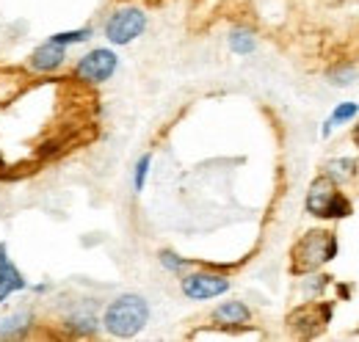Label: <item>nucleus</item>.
<instances>
[{"label": "nucleus", "mask_w": 359, "mask_h": 342, "mask_svg": "<svg viewBox=\"0 0 359 342\" xmlns=\"http://www.w3.org/2000/svg\"><path fill=\"white\" fill-rule=\"evenodd\" d=\"M213 320L219 326H226V329H238V326H246L252 320V309L243 301H224L213 309Z\"/></svg>", "instance_id": "10"}, {"label": "nucleus", "mask_w": 359, "mask_h": 342, "mask_svg": "<svg viewBox=\"0 0 359 342\" xmlns=\"http://www.w3.org/2000/svg\"><path fill=\"white\" fill-rule=\"evenodd\" d=\"M116 67H119V58L111 47H94L86 55L78 58V64L72 67V78L81 83L100 86L114 78Z\"/></svg>", "instance_id": "5"}, {"label": "nucleus", "mask_w": 359, "mask_h": 342, "mask_svg": "<svg viewBox=\"0 0 359 342\" xmlns=\"http://www.w3.org/2000/svg\"><path fill=\"white\" fill-rule=\"evenodd\" d=\"M25 290H28L25 273L14 265V259L8 256V246L0 240V306L11 299V296L25 293Z\"/></svg>", "instance_id": "8"}, {"label": "nucleus", "mask_w": 359, "mask_h": 342, "mask_svg": "<svg viewBox=\"0 0 359 342\" xmlns=\"http://www.w3.org/2000/svg\"><path fill=\"white\" fill-rule=\"evenodd\" d=\"M144 31H147V14H144L141 8H135V6H122V8H116V11L105 20V25H102L105 39L114 44V47H125V44L135 42Z\"/></svg>", "instance_id": "4"}, {"label": "nucleus", "mask_w": 359, "mask_h": 342, "mask_svg": "<svg viewBox=\"0 0 359 342\" xmlns=\"http://www.w3.org/2000/svg\"><path fill=\"white\" fill-rule=\"evenodd\" d=\"M149 320V303L138 293H122L111 301L102 312V329L116 340H130L144 331Z\"/></svg>", "instance_id": "1"}, {"label": "nucleus", "mask_w": 359, "mask_h": 342, "mask_svg": "<svg viewBox=\"0 0 359 342\" xmlns=\"http://www.w3.org/2000/svg\"><path fill=\"white\" fill-rule=\"evenodd\" d=\"M304 207L315 218H332V221L346 218L354 210L348 196L343 191H337V182L329 174H320L313 179V185L307 191V199H304Z\"/></svg>", "instance_id": "3"}, {"label": "nucleus", "mask_w": 359, "mask_h": 342, "mask_svg": "<svg viewBox=\"0 0 359 342\" xmlns=\"http://www.w3.org/2000/svg\"><path fill=\"white\" fill-rule=\"evenodd\" d=\"M149 166H152V155L147 152V155H141V158H138L135 171H133V191H135V193H141V191H144V185H147V174H149Z\"/></svg>", "instance_id": "15"}, {"label": "nucleus", "mask_w": 359, "mask_h": 342, "mask_svg": "<svg viewBox=\"0 0 359 342\" xmlns=\"http://www.w3.org/2000/svg\"><path fill=\"white\" fill-rule=\"evenodd\" d=\"M67 58H69V47H61V44L47 39L31 50L25 67L34 75H53V72H61L67 67Z\"/></svg>", "instance_id": "7"}, {"label": "nucleus", "mask_w": 359, "mask_h": 342, "mask_svg": "<svg viewBox=\"0 0 359 342\" xmlns=\"http://www.w3.org/2000/svg\"><path fill=\"white\" fill-rule=\"evenodd\" d=\"M354 144H357V146H359V125H357V128H354Z\"/></svg>", "instance_id": "20"}, {"label": "nucleus", "mask_w": 359, "mask_h": 342, "mask_svg": "<svg viewBox=\"0 0 359 342\" xmlns=\"http://www.w3.org/2000/svg\"><path fill=\"white\" fill-rule=\"evenodd\" d=\"M36 326V315L31 309H14L0 320V340H25Z\"/></svg>", "instance_id": "9"}, {"label": "nucleus", "mask_w": 359, "mask_h": 342, "mask_svg": "<svg viewBox=\"0 0 359 342\" xmlns=\"http://www.w3.org/2000/svg\"><path fill=\"white\" fill-rule=\"evenodd\" d=\"M229 50H232L235 55H252V53L257 50V39H255L252 31L235 28V31L229 34Z\"/></svg>", "instance_id": "12"}, {"label": "nucleus", "mask_w": 359, "mask_h": 342, "mask_svg": "<svg viewBox=\"0 0 359 342\" xmlns=\"http://www.w3.org/2000/svg\"><path fill=\"white\" fill-rule=\"evenodd\" d=\"M357 111H359L357 102H343V105H337V108H334V114H332V119H329V122H332V128H334V125L348 122L351 116H357Z\"/></svg>", "instance_id": "17"}, {"label": "nucleus", "mask_w": 359, "mask_h": 342, "mask_svg": "<svg viewBox=\"0 0 359 342\" xmlns=\"http://www.w3.org/2000/svg\"><path fill=\"white\" fill-rule=\"evenodd\" d=\"M158 259H161V265H163L166 271H172V273H182V271L191 265L185 256L175 254V252H169V249H163V252L158 254Z\"/></svg>", "instance_id": "16"}, {"label": "nucleus", "mask_w": 359, "mask_h": 342, "mask_svg": "<svg viewBox=\"0 0 359 342\" xmlns=\"http://www.w3.org/2000/svg\"><path fill=\"white\" fill-rule=\"evenodd\" d=\"M91 36H94V28L86 25V28H72V31H58V34H53V36H47L50 42L61 44V47H72V44H86L91 42Z\"/></svg>", "instance_id": "13"}, {"label": "nucleus", "mask_w": 359, "mask_h": 342, "mask_svg": "<svg viewBox=\"0 0 359 342\" xmlns=\"http://www.w3.org/2000/svg\"><path fill=\"white\" fill-rule=\"evenodd\" d=\"M64 329L72 337H94L97 329H100V317L91 309H75L64 317Z\"/></svg>", "instance_id": "11"}, {"label": "nucleus", "mask_w": 359, "mask_h": 342, "mask_svg": "<svg viewBox=\"0 0 359 342\" xmlns=\"http://www.w3.org/2000/svg\"><path fill=\"white\" fill-rule=\"evenodd\" d=\"M180 287H182V296L191 301H210L224 296L229 290V279L224 273H213V271H194V273H185L180 279Z\"/></svg>", "instance_id": "6"}, {"label": "nucleus", "mask_w": 359, "mask_h": 342, "mask_svg": "<svg viewBox=\"0 0 359 342\" xmlns=\"http://www.w3.org/2000/svg\"><path fill=\"white\" fill-rule=\"evenodd\" d=\"M28 290H31L34 296H45L47 290H50V282H39V285H28Z\"/></svg>", "instance_id": "19"}, {"label": "nucleus", "mask_w": 359, "mask_h": 342, "mask_svg": "<svg viewBox=\"0 0 359 342\" xmlns=\"http://www.w3.org/2000/svg\"><path fill=\"white\" fill-rule=\"evenodd\" d=\"M326 174H329L334 182H346V179H351V177L357 174V163H354V160H348V158L332 160V163L326 166Z\"/></svg>", "instance_id": "14"}, {"label": "nucleus", "mask_w": 359, "mask_h": 342, "mask_svg": "<svg viewBox=\"0 0 359 342\" xmlns=\"http://www.w3.org/2000/svg\"><path fill=\"white\" fill-rule=\"evenodd\" d=\"M351 78H354V69H343V72H332V75H329V83L348 86L351 83Z\"/></svg>", "instance_id": "18"}, {"label": "nucleus", "mask_w": 359, "mask_h": 342, "mask_svg": "<svg viewBox=\"0 0 359 342\" xmlns=\"http://www.w3.org/2000/svg\"><path fill=\"white\" fill-rule=\"evenodd\" d=\"M337 256V238L329 229H313L290 249V273H313Z\"/></svg>", "instance_id": "2"}]
</instances>
